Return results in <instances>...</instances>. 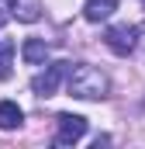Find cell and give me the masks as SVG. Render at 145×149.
I'll return each mask as SVG.
<instances>
[{
  "instance_id": "obj_1",
  "label": "cell",
  "mask_w": 145,
  "mask_h": 149,
  "mask_svg": "<svg viewBox=\"0 0 145 149\" xmlns=\"http://www.w3.org/2000/svg\"><path fill=\"white\" fill-rule=\"evenodd\" d=\"M69 94L79 101H97L107 94V76L93 66H76L69 73Z\"/></svg>"
},
{
  "instance_id": "obj_2",
  "label": "cell",
  "mask_w": 145,
  "mask_h": 149,
  "mask_svg": "<svg viewBox=\"0 0 145 149\" xmlns=\"http://www.w3.org/2000/svg\"><path fill=\"white\" fill-rule=\"evenodd\" d=\"M104 42L114 56H131L135 45H138V28L135 24H114V28H107Z\"/></svg>"
},
{
  "instance_id": "obj_3",
  "label": "cell",
  "mask_w": 145,
  "mask_h": 149,
  "mask_svg": "<svg viewBox=\"0 0 145 149\" xmlns=\"http://www.w3.org/2000/svg\"><path fill=\"white\" fill-rule=\"evenodd\" d=\"M83 135H86V118H79V114H59L55 146H76Z\"/></svg>"
},
{
  "instance_id": "obj_4",
  "label": "cell",
  "mask_w": 145,
  "mask_h": 149,
  "mask_svg": "<svg viewBox=\"0 0 145 149\" xmlns=\"http://www.w3.org/2000/svg\"><path fill=\"white\" fill-rule=\"evenodd\" d=\"M66 76V63H52L45 73H38L31 80V90H35L38 97H52L55 90H59V80Z\"/></svg>"
},
{
  "instance_id": "obj_5",
  "label": "cell",
  "mask_w": 145,
  "mask_h": 149,
  "mask_svg": "<svg viewBox=\"0 0 145 149\" xmlns=\"http://www.w3.org/2000/svg\"><path fill=\"white\" fill-rule=\"evenodd\" d=\"M114 7H117V0H86L83 3V17L97 24V21H104V17L114 14Z\"/></svg>"
},
{
  "instance_id": "obj_6",
  "label": "cell",
  "mask_w": 145,
  "mask_h": 149,
  "mask_svg": "<svg viewBox=\"0 0 145 149\" xmlns=\"http://www.w3.org/2000/svg\"><path fill=\"white\" fill-rule=\"evenodd\" d=\"M10 14L17 21H38L41 17V3L38 0H10Z\"/></svg>"
},
{
  "instance_id": "obj_7",
  "label": "cell",
  "mask_w": 145,
  "mask_h": 149,
  "mask_svg": "<svg viewBox=\"0 0 145 149\" xmlns=\"http://www.w3.org/2000/svg\"><path fill=\"white\" fill-rule=\"evenodd\" d=\"M21 56H24V63L38 66V63H45V56H48V45H45V42H38V38H28V42L21 45Z\"/></svg>"
},
{
  "instance_id": "obj_8",
  "label": "cell",
  "mask_w": 145,
  "mask_h": 149,
  "mask_svg": "<svg viewBox=\"0 0 145 149\" xmlns=\"http://www.w3.org/2000/svg\"><path fill=\"white\" fill-rule=\"evenodd\" d=\"M24 111L14 104V101H0V128H17Z\"/></svg>"
},
{
  "instance_id": "obj_9",
  "label": "cell",
  "mask_w": 145,
  "mask_h": 149,
  "mask_svg": "<svg viewBox=\"0 0 145 149\" xmlns=\"http://www.w3.org/2000/svg\"><path fill=\"white\" fill-rule=\"evenodd\" d=\"M10 59H14V42L0 38V80L10 76Z\"/></svg>"
},
{
  "instance_id": "obj_10",
  "label": "cell",
  "mask_w": 145,
  "mask_h": 149,
  "mask_svg": "<svg viewBox=\"0 0 145 149\" xmlns=\"http://www.w3.org/2000/svg\"><path fill=\"white\" fill-rule=\"evenodd\" d=\"M3 21H7V14H0V24H3Z\"/></svg>"
}]
</instances>
